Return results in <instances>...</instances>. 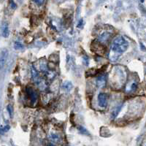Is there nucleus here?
Instances as JSON below:
<instances>
[{"instance_id":"1","label":"nucleus","mask_w":146,"mask_h":146,"mask_svg":"<svg viewBox=\"0 0 146 146\" xmlns=\"http://www.w3.org/2000/svg\"><path fill=\"white\" fill-rule=\"evenodd\" d=\"M128 42L123 38L122 36H117L113 42L111 47V51L116 58H118L120 55L124 53L128 48Z\"/></svg>"},{"instance_id":"2","label":"nucleus","mask_w":146,"mask_h":146,"mask_svg":"<svg viewBox=\"0 0 146 146\" xmlns=\"http://www.w3.org/2000/svg\"><path fill=\"white\" fill-rule=\"evenodd\" d=\"M26 91H27V94L28 95L29 98L31 100L32 104L35 105V103L37 102V100H38V95H37V93L36 91H34L31 87H27L26 88Z\"/></svg>"},{"instance_id":"3","label":"nucleus","mask_w":146,"mask_h":146,"mask_svg":"<svg viewBox=\"0 0 146 146\" xmlns=\"http://www.w3.org/2000/svg\"><path fill=\"white\" fill-rule=\"evenodd\" d=\"M108 95L105 93H100L98 96V103L100 107H101V108H105L108 105Z\"/></svg>"},{"instance_id":"4","label":"nucleus","mask_w":146,"mask_h":146,"mask_svg":"<svg viewBox=\"0 0 146 146\" xmlns=\"http://www.w3.org/2000/svg\"><path fill=\"white\" fill-rule=\"evenodd\" d=\"M106 77L105 75H100V76H98V78H96V86L99 88H103L106 85Z\"/></svg>"},{"instance_id":"5","label":"nucleus","mask_w":146,"mask_h":146,"mask_svg":"<svg viewBox=\"0 0 146 146\" xmlns=\"http://www.w3.org/2000/svg\"><path fill=\"white\" fill-rule=\"evenodd\" d=\"M2 36L4 37H8L9 35H10V30H9L8 25L7 23H5L2 27Z\"/></svg>"},{"instance_id":"6","label":"nucleus","mask_w":146,"mask_h":146,"mask_svg":"<svg viewBox=\"0 0 146 146\" xmlns=\"http://www.w3.org/2000/svg\"><path fill=\"white\" fill-rule=\"evenodd\" d=\"M121 108H122V105H119L118 107H117V108H115L114 109V110H113V112H112L111 113V116L113 118H115L117 117V115H118V113H119V112L121 111Z\"/></svg>"},{"instance_id":"7","label":"nucleus","mask_w":146,"mask_h":146,"mask_svg":"<svg viewBox=\"0 0 146 146\" xmlns=\"http://www.w3.org/2000/svg\"><path fill=\"white\" fill-rule=\"evenodd\" d=\"M63 88L66 91L69 92L72 90V84L71 83V82L69 81H66L63 83Z\"/></svg>"},{"instance_id":"8","label":"nucleus","mask_w":146,"mask_h":146,"mask_svg":"<svg viewBox=\"0 0 146 146\" xmlns=\"http://www.w3.org/2000/svg\"><path fill=\"white\" fill-rule=\"evenodd\" d=\"M137 87V84L135 82H133V83H131L130 86H127V89H126V91L127 92H130V91H134L136 90Z\"/></svg>"},{"instance_id":"9","label":"nucleus","mask_w":146,"mask_h":146,"mask_svg":"<svg viewBox=\"0 0 146 146\" xmlns=\"http://www.w3.org/2000/svg\"><path fill=\"white\" fill-rule=\"evenodd\" d=\"M50 137L53 142H56V143H57V142H59L60 139H61V137H60L59 135H57V134H56V133H52L51 135H50Z\"/></svg>"},{"instance_id":"10","label":"nucleus","mask_w":146,"mask_h":146,"mask_svg":"<svg viewBox=\"0 0 146 146\" xmlns=\"http://www.w3.org/2000/svg\"><path fill=\"white\" fill-rule=\"evenodd\" d=\"M14 48H15V49H16V50H22V49H23V45L21 42L16 41L15 43H14Z\"/></svg>"},{"instance_id":"11","label":"nucleus","mask_w":146,"mask_h":146,"mask_svg":"<svg viewBox=\"0 0 146 146\" xmlns=\"http://www.w3.org/2000/svg\"><path fill=\"white\" fill-rule=\"evenodd\" d=\"M7 111H8L9 115H10V117L13 116V107H12L11 105H9L8 106H7Z\"/></svg>"},{"instance_id":"12","label":"nucleus","mask_w":146,"mask_h":146,"mask_svg":"<svg viewBox=\"0 0 146 146\" xmlns=\"http://www.w3.org/2000/svg\"><path fill=\"white\" fill-rule=\"evenodd\" d=\"M78 130L80 131V132L81 133V134H87V133H88L87 130L85 128H83V126H80V127L78 128Z\"/></svg>"},{"instance_id":"13","label":"nucleus","mask_w":146,"mask_h":146,"mask_svg":"<svg viewBox=\"0 0 146 146\" xmlns=\"http://www.w3.org/2000/svg\"><path fill=\"white\" fill-rule=\"evenodd\" d=\"M10 129V126L7 125V126H5L4 128L2 127V129H1V131H2H2H4V132H7V131H9V129Z\"/></svg>"},{"instance_id":"14","label":"nucleus","mask_w":146,"mask_h":146,"mask_svg":"<svg viewBox=\"0 0 146 146\" xmlns=\"http://www.w3.org/2000/svg\"><path fill=\"white\" fill-rule=\"evenodd\" d=\"M34 1H35V2L36 5H42L44 3V1H45V0H34Z\"/></svg>"},{"instance_id":"15","label":"nucleus","mask_w":146,"mask_h":146,"mask_svg":"<svg viewBox=\"0 0 146 146\" xmlns=\"http://www.w3.org/2000/svg\"><path fill=\"white\" fill-rule=\"evenodd\" d=\"M83 19H81V20L80 21V22H79V23H78V24H79V25L78 26V27H80V25H82V24H83Z\"/></svg>"},{"instance_id":"16","label":"nucleus","mask_w":146,"mask_h":146,"mask_svg":"<svg viewBox=\"0 0 146 146\" xmlns=\"http://www.w3.org/2000/svg\"><path fill=\"white\" fill-rule=\"evenodd\" d=\"M140 1H141L142 2H144V0H140Z\"/></svg>"}]
</instances>
